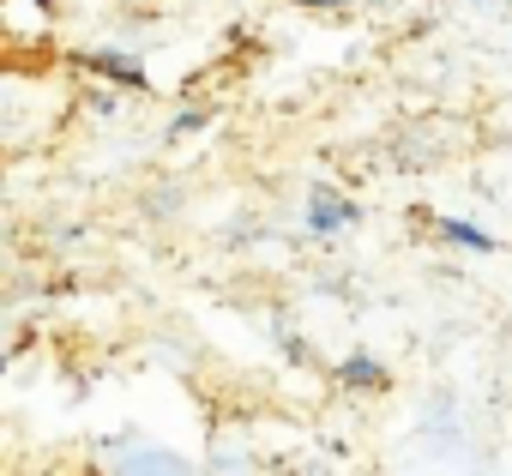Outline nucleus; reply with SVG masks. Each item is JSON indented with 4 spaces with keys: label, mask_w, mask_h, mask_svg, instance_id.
I'll return each instance as SVG.
<instances>
[{
    "label": "nucleus",
    "mask_w": 512,
    "mask_h": 476,
    "mask_svg": "<svg viewBox=\"0 0 512 476\" xmlns=\"http://www.w3.org/2000/svg\"><path fill=\"white\" fill-rule=\"evenodd\" d=\"M296 7H344V0H296Z\"/></svg>",
    "instance_id": "5"
},
{
    "label": "nucleus",
    "mask_w": 512,
    "mask_h": 476,
    "mask_svg": "<svg viewBox=\"0 0 512 476\" xmlns=\"http://www.w3.org/2000/svg\"><path fill=\"white\" fill-rule=\"evenodd\" d=\"M91 73H109V79H121V85H145V67H133L127 55H109V49H85L79 55Z\"/></svg>",
    "instance_id": "2"
},
{
    "label": "nucleus",
    "mask_w": 512,
    "mask_h": 476,
    "mask_svg": "<svg viewBox=\"0 0 512 476\" xmlns=\"http://www.w3.org/2000/svg\"><path fill=\"white\" fill-rule=\"evenodd\" d=\"M338 380L368 392V386H386V368H380L374 356H350V362H338Z\"/></svg>",
    "instance_id": "4"
},
{
    "label": "nucleus",
    "mask_w": 512,
    "mask_h": 476,
    "mask_svg": "<svg viewBox=\"0 0 512 476\" xmlns=\"http://www.w3.org/2000/svg\"><path fill=\"white\" fill-rule=\"evenodd\" d=\"M434 229L446 235V242H458V248H476V254H494V235H482L476 223H458V217H434Z\"/></svg>",
    "instance_id": "3"
},
{
    "label": "nucleus",
    "mask_w": 512,
    "mask_h": 476,
    "mask_svg": "<svg viewBox=\"0 0 512 476\" xmlns=\"http://www.w3.org/2000/svg\"><path fill=\"white\" fill-rule=\"evenodd\" d=\"M308 223H314V235H338L344 223H356V205L338 199V187H314V199H308Z\"/></svg>",
    "instance_id": "1"
}]
</instances>
